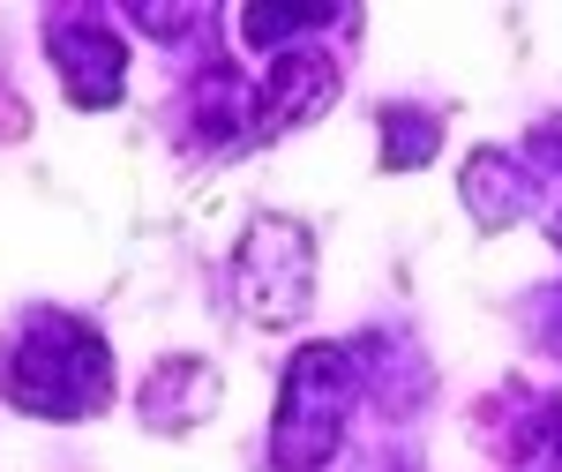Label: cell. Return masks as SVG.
I'll use <instances>...</instances> for the list:
<instances>
[{"label": "cell", "instance_id": "cell-1", "mask_svg": "<svg viewBox=\"0 0 562 472\" xmlns=\"http://www.w3.org/2000/svg\"><path fill=\"white\" fill-rule=\"evenodd\" d=\"M0 390L38 420H90L113 397V352L83 315L38 307L0 345Z\"/></svg>", "mask_w": 562, "mask_h": 472}, {"label": "cell", "instance_id": "cell-2", "mask_svg": "<svg viewBox=\"0 0 562 472\" xmlns=\"http://www.w3.org/2000/svg\"><path fill=\"white\" fill-rule=\"evenodd\" d=\"M360 405V352L352 345H307L285 368L278 420H270V465L278 472H315L338 458L346 420Z\"/></svg>", "mask_w": 562, "mask_h": 472}, {"label": "cell", "instance_id": "cell-3", "mask_svg": "<svg viewBox=\"0 0 562 472\" xmlns=\"http://www.w3.org/2000/svg\"><path fill=\"white\" fill-rule=\"evenodd\" d=\"M233 285H240V307L256 323H301L307 315V293H315V240L307 225L293 217H256L240 256H233Z\"/></svg>", "mask_w": 562, "mask_h": 472}, {"label": "cell", "instance_id": "cell-4", "mask_svg": "<svg viewBox=\"0 0 562 472\" xmlns=\"http://www.w3.org/2000/svg\"><path fill=\"white\" fill-rule=\"evenodd\" d=\"M53 68H60L68 98L98 113V105H113L128 90V45L105 31L98 8H60L53 15Z\"/></svg>", "mask_w": 562, "mask_h": 472}, {"label": "cell", "instance_id": "cell-5", "mask_svg": "<svg viewBox=\"0 0 562 472\" xmlns=\"http://www.w3.org/2000/svg\"><path fill=\"white\" fill-rule=\"evenodd\" d=\"M330 90H338V76L323 68V53H285V60H270V76L256 83V135L270 143V135L315 121V113L330 105Z\"/></svg>", "mask_w": 562, "mask_h": 472}, {"label": "cell", "instance_id": "cell-6", "mask_svg": "<svg viewBox=\"0 0 562 472\" xmlns=\"http://www.w3.org/2000/svg\"><path fill=\"white\" fill-rule=\"evenodd\" d=\"M465 211L480 225H518L525 211H540V180H532V166L503 158V150H480L465 166Z\"/></svg>", "mask_w": 562, "mask_h": 472}, {"label": "cell", "instance_id": "cell-7", "mask_svg": "<svg viewBox=\"0 0 562 472\" xmlns=\"http://www.w3.org/2000/svg\"><path fill=\"white\" fill-rule=\"evenodd\" d=\"M217 405V375L203 360H166V368H150V383H143V413L158 420V428H188V420H203Z\"/></svg>", "mask_w": 562, "mask_h": 472}, {"label": "cell", "instance_id": "cell-8", "mask_svg": "<svg viewBox=\"0 0 562 472\" xmlns=\"http://www.w3.org/2000/svg\"><path fill=\"white\" fill-rule=\"evenodd\" d=\"M383 166H428V150L442 143V121L435 113H420V105H383Z\"/></svg>", "mask_w": 562, "mask_h": 472}, {"label": "cell", "instance_id": "cell-9", "mask_svg": "<svg viewBox=\"0 0 562 472\" xmlns=\"http://www.w3.org/2000/svg\"><path fill=\"white\" fill-rule=\"evenodd\" d=\"M330 15L323 8H240V31H248V45L256 53H270V60H285L293 45L285 38H315Z\"/></svg>", "mask_w": 562, "mask_h": 472}]
</instances>
